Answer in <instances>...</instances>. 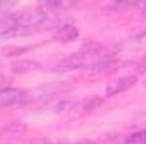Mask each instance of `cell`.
<instances>
[{
    "instance_id": "cell-1",
    "label": "cell",
    "mask_w": 146,
    "mask_h": 144,
    "mask_svg": "<svg viewBox=\"0 0 146 144\" xmlns=\"http://www.w3.org/2000/svg\"><path fill=\"white\" fill-rule=\"evenodd\" d=\"M27 98V92L19 90V88H5L0 92V108L3 107H12V105H19L22 102H26Z\"/></svg>"
},
{
    "instance_id": "cell-2",
    "label": "cell",
    "mask_w": 146,
    "mask_h": 144,
    "mask_svg": "<svg viewBox=\"0 0 146 144\" xmlns=\"http://www.w3.org/2000/svg\"><path fill=\"white\" fill-rule=\"evenodd\" d=\"M136 83V76H122V78H117L114 81H110L106 88V93L112 97V95H117V93H122L126 92L127 88H131L133 85Z\"/></svg>"
},
{
    "instance_id": "cell-3",
    "label": "cell",
    "mask_w": 146,
    "mask_h": 144,
    "mask_svg": "<svg viewBox=\"0 0 146 144\" xmlns=\"http://www.w3.org/2000/svg\"><path fill=\"white\" fill-rule=\"evenodd\" d=\"M54 36L58 37L60 41L63 42H70V41H75L78 37V29L75 26V22H61L56 26V31H54Z\"/></svg>"
},
{
    "instance_id": "cell-4",
    "label": "cell",
    "mask_w": 146,
    "mask_h": 144,
    "mask_svg": "<svg viewBox=\"0 0 146 144\" xmlns=\"http://www.w3.org/2000/svg\"><path fill=\"white\" fill-rule=\"evenodd\" d=\"M27 131V126L24 122H9L7 126L0 127V137H14L21 136Z\"/></svg>"
},
{
    "instance_id": "cell-5",
    "label": "cell",
    "mask_w": 146,
    "mask_h": 144,
    "mask_svg": "<svg viewBox=\"0 0 146 144\" xmlns=\"http://www.w3.org/2000/svg\"><path fill=\"white\" fill-rule=\"evenodd\" d=\"M29 48H0V56H14V54H21L26 53Z\"/></svg>"
},
{
    "instance_id": "cell-6",
    "label": "cell",
    "mask_w": 146,
    "mask_h": 144,
    "mask_svg": "<svg viewBox=\"0 0 146 144\" xmlns=\"http://www.w3.org/2000/svg\"><path fill=\"white\" fill-rule=\"evenodd\" d=\"M5 88H10V78H9V76L0 75V92H2V90H5Z\"/></svg>"
},
{
    "instance_id": "cell-7",
    "label": "cell",
    "mask_w": 146,
    "mask_h": 144,
    "mask_svg": "<svg viewBox=\"0 0 146 144\" xmlns=\"http://www.w3.org/2000/svg\"><path fill=\"white\" fill-rule=\"evenodd\" d=\"M29 144H51V141L46 137H37V139H33Z\"/></svg>"
},
{
    "instance_id": "cell-8",
    "label": "cell",
    "mask_w": 146,
    "mask_h": 144,
    "mask_svg": "<svg viewBox=\"0 0 146 144\" xmlns=\"http://www.w3.org/2000/svg\"><path fill=\"white\" fill-rule=\"evenodd\" d=\"M75 144H94V143H90V141H80V143H75Z\"/></svg>"
},
{
    "instance_id": "cell-9",
    "label": "cell",
    "mask_w": 146,
    "mask_h": 144,
    "mask_svg": "<svg viewBox=\"0 0 146 144\" xmlns=\"http://www.w3.org/2000/svg\"><path fill=\"white\" fill-rule=\"evenodd\" d=\"M143 66H145V70H146V61H145V63H143Z\"/></svg>"
},
{
    "instance_id": "cell-10",
    "label": "cell",
    "mask_w": 146,
    "mask_h": 144,
    "mask_svg": "<svg viewBox=\"0 0 146 144\" xmlns=\"http://www.w3.org/2000/svg\"><path fill=\"white\" fill-rule=\"evenodd\" d=\"M143 36H146V32H145V34H143Z\"/></svg>"
}]
</instances>
